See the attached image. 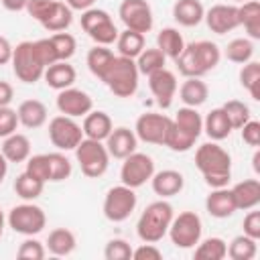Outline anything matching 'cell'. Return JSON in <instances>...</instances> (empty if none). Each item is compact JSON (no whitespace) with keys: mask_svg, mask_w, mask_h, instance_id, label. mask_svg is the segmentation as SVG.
<instances>
[{"mask_svg":"<svg viewBox=\"0 0 260 260\" xmlns=\"http://www.w3.org/2000/svg\"><path fill=\"white\" fill-rule=\"evenodd\" d=\"M221 51L211 41H195L185 45L181 55L175 59L177 69L185 77H203L219 65Z\"/></svg>","mask_w":260,"mask_h":260,"instance_id":"cell-2","label":"cell"},{"mask_svg":"<svg viewBox=\"0 0 260 260\" xmlns=\"http://www.w3.org/2000/svg\"><path fill=\"white\" fill-rule=\"evenodd\" d=\"M256 242L258 240H254V238H250L246 234L236 236L228 246V256L232 260H252L256 256V252H258V244Z\"/></svg>","mask_w":260,"mask_h":260,"instance_id":"cell-37","label":"cell"},{"mask_svg":"<svg viewBox=\"0 0 260 260\" xmlns=\"http://www.w3.org/2000/svg\"><path fill=\"white\" fill-rule=\"evenodd\" d=\"M207 95H209V87L205 81H201V77H187L179 87V98L189 108H197L205 104Z\"/></svg>","mask_w":260,"mask_h":260,"instance_id":"cell-27","label":"cell"},{"mask_svg":"<svg viewBox=\"0 0 260 260\" xmlns=\"http://www.w3.org/2000/svg\"><path fill=\"white\" fill-rule=\"evenodd\" d=\"M238 20L240 26L248 32V39H260V2L258 0H246L242 6H238Z\"/></svg>","mask_w":260,"mask_h":260,"instance_id":"cell-30","label":"cell"},{"mask_svg":"<svg viewBox=\"0 0 260 260\" xmlns=\"http://www.w3.org/2000/svg\"><path fill=\"white\" fill-rule=\"evenodd\" d=\"M91 108H93V100L83 89H77L71 85V87H65L57 93V110L63 116L79 118V116L89 114Z\"/></svg>","mask_w":260,"mask_h":260,"instance_id":"cell-16","label":"cell"},{"mask_svg":"<svg viewBox=\"0 0 260 260\" xmlns=\"http://www.w3.org/2000/svg\"><path fill=\"white\" fill-rule=\"evenodd\" d=\"M238 2H246V0H238Z\"/></svg>","mask_w":260,"mask_h":260,"instance_id":"cell-61","label":"cell"},{"mask_svg":"<svg viewBox=\"0 0 260 260\" xmlns=\"http://www.w3.org/2000/svg\"><path fill=\"white\" fill-rule=\"evenodd\" d=\"M49 138L59 150H75V146L83 140V130L73 118L61 114L49 122Z\"/></svg>","mask_w":260,"mask_h":260,"instance_id":"cell-14","label":"cell"},{"mask_svg":"<svg viewBox=\"0 0 260 260\" xmlns=\"http://www.w3.org/2000/svg\"><path fill=\"white\" fill-rule=\"evenodd\" d=\"M252 162H254V171H256V173H260V152H258V150L254 152V158H252Z\"/></svg>","mask_w":260,"mask_h":260,"instance_id":"cell-59","label":"cell"},{"mask_svg":"<svg viewBox=\"0 0 260 260\" xmlns=\"http://www.w3.org/2000/svg\"><path fill=\"white\" fill-rule=\"evenodd\" d=\"M77 246L75 234L67 228H55L47 238V248L55 256H69Z\"/></svg>","mask_w":260,"mask_h":260,"instance_id":"cell-32","label":"cell"},{"mask_svg":"<svg viewBox=\"0 0 260 260\" xmlns=\"http://www.w3.org/2000/svg\"><path fill=\"white\" fill-rule=\"evenodd\" d=\"M154 175V160L152 156L144 154V152H132L124 158L122 169H120V179L122 185L138 189L142 187L146 181H150V177Z\"/></svg>","mask_w":260,"mask_h":260,"instance_id":"cell-12","label":"cell"},{"mask_svg":"<svg viewBox=\"0 0 260 260\" xmlns=\"http://www.w3.org/2000/svg\"><path fill=\"white\" fill-rule=\"evenodd\" d=\"M4 223H6V217H4V213H2V209H0V238H2V234H4Z\"/></svg>","mask_w":260,"mask_h":260,"instance_id":"cell-60","label":"cell"},{"mask_svg":"<svg viewBox=\"0 0 260 260\" xmlns=\"http://www.w3.org/2000/svg\"><path fill=\"white\" fill-rule=\"evenodd\" d=\"M221 108H223V112L228 114L230 124H232L234 130H240V128L250 120V108H248L244 102H240V100H230V102H225Z\"/></svg>","mask_w":260,"mask_h":260,"instance_id":"cell-44","label":"cell"},{"mask_svg":"<svg viewBox=\"0 0 260 260\" xmlns=\"http://www.w3.org/2000/svg\"><path fill=\"white\" fill-rule=\"evenodd\" d=\"M53 47H55V53H57V59L59 61H69L73 55H75V49H77V43H75V37L69 35V32H55L49 37Z\"/></svg>","mask_w":260,"mask_h":260,"instance_id":"cell-43","label":"cell"},{"mask_svg":"<svg viewBox=\"0 0 260 260\" xmlns=\"http://www.w3.org/2000/svg\"><path fill=\"white\" fill-rule=\"evenodd\" d=\"M53 6H55V0H28L26 12H28L37 22L43 24V22L47 20L49 12L53 10Z\"/></svg>","mask_w":260,"mask_h":260,"instance_id":"cell-49","label":"cell"},{"mask_svg":"<svg viewBox=\"0 0 260 260\" xmlns=\"http://www.w3.org/2000/svg\"><path fill=\"white\" fill-rule=\"evenodd\" d=\"M16 256H18L20 260H43V258H45V246H43L39 240L28 238V240H24V242L18 246Z\"/></svg>","mask_w":260,"mask_h":260,"instance_id":"cell-47","label":"cell"},{"mask_svg":"<svg viewBox=\"0 0 260 260\" xmlns=\"http://www.w3.org/2000/svg\"><path fill=\"white\" fill-rule=\"evenodd\" d=\"M136 144H138V138H136L134 130H130L126 126L112 128V132L106 138L108 154L114 158H120V160H124L128 154H132L136 150Z\"/></svg>","mask_w":260,"mask_h":260,"instance_id":"cell-19","label":"cell"},{"mask_svg":"<svg viewBox=\"0 0 260 260\" xmlns=\"http://www.w3.org/2000/svg\"><path fill=\"white\" fill-rule=\"evenodd\" d=\"M18 122L24 126V128H41L45 122H47V106L39 100H24L18 110Z\"/></svg>","mask_w":260,"mask_h":260,"instance_id":"cell-28","label":"cell"},{"mask_svg":"<svg viewBox=\"0 0 260 260\" xmlns=\"http://www.w3.org/2000/svg\"><path fill=\"white\" fill-rule=\"evenodd\" d=\"M156 49L162 51V55L167 59H177L181 55V51L185 49V41H183V35L173 28V26H167L162 28L158 35H156Z\"/></svg>","mask_w":260,"mask_h":260,"instance_id":"cell-31","label":"cell"},{"mask_svg":"<svg viewBox=\"0 0 260 260\" xmlns=\"http://www.w3.org/2000/svg\"><path fill=\"white\" fill-rule=\"evenodd\" d=\"M148 87H150L152 95L156 98V104L162 110L171 108L173 98L177 93V77H175L173 71H169L167 67H162V69L150 73L148 75Z\"/></svg>","mask_w":260,"mask_h":260,"instance_id":"cell-17","label":"cell"},{"mask_svg":"<svg viewBox=\"0 0 260 260\" xmlns=\"http://www.w3.org/2000/svg\"><path fill=\"white\" fill-rule=\"evenodd\" d=\"M203 18H205L209 30L215 35H225L240 26L238 6H234V4H215L205 12Z\"/></svg>","mask_w":260,"mask_h":260,"instance_id":"cell-18","label":"cell"},{"mask_svg":"<svg viewBox=\"0 0 260 260\" xmlns=\"http://www.w3.org/2000/svg\"><path fill=\"white\" fill-rule=\"evenodd\" d=\"M35 45H37L39 57L43 59L45 67H49V65H53L55 61H59V59H57V53H55V47H53V43H51V39H39V41H35Z\"/></svg>","mask_w":260,"mask_h":260,"instance_id":"cell-51","label":"cell"},{"mask_svg":"<svg viewBox=\"0 0 260 260\" xmlns=\"http://www.w3.org/2000/svg\"><path fill=\"white\" fill-rule=\"evenodd\" d=\"M167 234L177 248H183V250L195 248L197 242L201 240V234H203L201 217L195 211H183L177 217H173Z\"/></svg>","mask_w":260,"mask_h":260,"instance_id":"cell-9","label":"cell"},{"mask_svg":"<svg viewBox=\"0 0 260 260\" xmlns=\"http://www.w3.org/2000/svg\"><path fill=\"white\" fill-rule=\"evenodd\" d=\"M93 2L95 0H65V4L71 8V10H87V8H91L93 6Z\"/></svg>","mask_w":260,"mask_h":260,"instance_id":"cell-57","label":"cell"},{"mask_svg":"<svg viewBox=\"0 0 260 260\" xmlns=\"http://www.w3.org/2000/svg\"><path fill=\"white\" fill-rule=\"evenodd\" d=\"M0 152L8 162H24L30 156V140L24 134L12 132L10 136L4 138Z\"/></svg>","mask_w":260,"mask_h":260,"instance_id":"cell-29","label":"cell"},{"mask_svg":"<svg viewBox=\"0 0 260 260\" xmlns=\"http://www.w3.org/2000/svg\"><path fill=\"white\" fill-rule=\"evenodd\" d=\"M118 16L126 28L136 32H148L152 28V8L146 0H122Z\"/></svg>","mask_w":260,"mask_h":260,"instance_id":"cell-15","label":"cell"},{"mask_svg":"<svg viewBox=\"0 0 260 260\" xmlns=\"http://www.w3.org/2000/svg\"><path fill=\"white\" fill-rule=\"evenodd\" d=\"M75 75H77L75 73V67L69 65L67 61H55L43 73L47 85L53 87V89H57V91H61L65 87H71L75 83Z\"/></svg>","mask_w":260,"mask_h":260,"instance_id":"cell-23","label":"cell"},{"mask_svg":"<svg viewBox=\"0 0 260 260\" xmlns=\"http://www.w3.org/2000/svg\"><path fill=\"white\" fill-rule=\"evenodd\" d=\"M114 59H116V55L108 49V47H104V45H95L93 49H89L87 51V69L98 77V79H104V75L108 73V69H110V65L114 63Z\"/></svg>","mask_w":260,"mask_h":260,"instance_id":"cell-33","label":"cell"},{"mask_svg":"<svg viewBox=\"0 0 260 260\" xmlns=\"http://www.w3.org/2000/svg\"><path fill=\"white\" fill-rule=\"evenodd\" d=\"M6 173H8V160H6V158H4V154L0 152V183L4 181Z\"/></svg>","mask_w":260,"mask_h":260,"instance_id":"cell-58","label":"cell"},{"mask_svg":"<svg viewBox=\"0 0 260 260\" xmlns=\"http://www.w3.org/2000/svg\"><path fill=\"white\" fill-rule=\"evenodd\" d=\"M81 28L87 32V37L95 45H112L118 39V28L112 20V16L102 8H87L81 12Z\"/></svg>","mask_w":260,"mask_h":260,"instance_id":"cell-8","label":"cell"},{"mask_svg":"<svg viewBox=\"0 0 260 260\" xmlns=\"http://www.w3.org/2000/svg\"><path fill=\"white\" fill-rule=\"evenodd\" d=\"M6 221L16 234L35 236V234L43 232V228L47 225V215L35 203H20L8 211Z\"/></svg>","mask_w":260,"mask_h":260,"instance_id":"cell-10","label":"cell"},{"mask_svg":"<svg viewBox=\"0 0 260 260\" xmlns=\"http://www.w3.org/2000/svg\"><path fill=\"white\" fill-rule=\"evenodd\" d=\"M132 258L134 260H160L162 258V252L154 246V244H140L136 250H132Z\"/></svg>","mask_w":260,"mask_h":260,"instance_id":"cell-52","label":"cell"},{"mask_svg":"<svg viewBox=\"0 0 260 260\" xmlns=\"http://www.w3.org/2000/svg\"><path fill=\"white\" fill-rule=\"evenodd\" d=\"M136 203L138 199L132 187H126V185L112 187L104 197V215L106 219L120 223L132 215V211L136 209Z\"/></svg>","mask_w":260,"mask_h":260,"instance_id":"cell-11","label":"cell"},{"mask_svg":"<svg viewBox=\"0 0 260 260\" xmlns=\"http://www.w3.org/2000/svg\"><path fill=\"white\" fill-rule=\"evenodd\" d=\"M0 2H2V6H4L6 10H10V12L26 10V4H28V0H0Z\"/></svg>","mask_w":260,"mask_h":260,"instance_id":"cell-56","label":"cell"},{"mask_svg":"<svg viewBox=\"0 0 260 260\" xmlns=\"http://www.w3.org/2000/svg\"><path fill=\"white\" fill-rule=\"evenodd\" d=\"M116 47L120 51L122 57H128V59H136L142 49H144V35L142 32H136V30H122L118 32V39H116Z\"/></svg>","mask_w":260,"mask_h":260,"instance_id":"cell-34","label":"cell"},{"mask_svg":"<svg viewBox=\"0 0 260 260\" xmlns=\"http://www.w3.org/2000/svg\"><path fill=\"white\" fill-rule=\"evenodd\" d=\"M104 258L106 260H130L132 258V248L126 240L114 238L106 244L104 248Z\"/></svg>","mask_w":260,"mask_h":260,"instance_id":"cell-45","label":"cell"},{"mask_svg":"<svg viewBox=\"0 0 260 260\" xmlns=\"http://www.w3.org/2000/svg\"><path fill=\"white\" fill-rule=\"evenodd\" d=\"M150 185H152V191L167 199V197H173V195H179L183 191V185H185V179L179 171H173V169H165V171H158L150 177Z\"/></svg>","mask_w":260,"mask_h":260,"instance_id":"cell-20","label":"cell"},{"mask_svg":"<svg viewBox=\"0 0 260 260\" xmlns=\"http://www.w3.org/2000/svg\"><path fill=\"white\" fill-rule=\"evenodd\" d=\"M240 130H242V140H244L248 146H254V148H256V146L260 144V122H258V120H252V118H250Z\"/></svg>","mask_w":260,"mask_h":260,"instance_id":"cell-50","label":"cell"},{"mask_svg":"<svg viewBox=\"0 0 260 260\" xmlns=\"http://www.w3.org/2000/svg\"><path fill=\"white\" fill-rule=\"evenodd\" d=\"M201 132H203V118H201V114L197 112V108L185 106L173 118L165 146H169L175 152H187L195 144V140L201 136Z\"/></svg>","mask_w":260,"mask_h":260,"instance_id":"cell-3","label":"cell"},{"mask_svg":"<svg viewBox=\"0 0 260 260\" xmlns=\"http://www.w3.org/2000/svg\"><path fill=\"white\" fill-rule=\"evenodd\" d=\"M173 118L165 116V114H154V112H146L142 116H138L136 126H134V134L138 140L148 142V144H162L167 142V134L171 128Z\"/></svg>","mask_w":260,"mask_h":260,"instance_id":"cell-13","label":"cell"},{"mask_svg":"<svg viewBox=\"0 0 260 260\" xmlns=\"http://www.w3.org/2000/svg\"><path fill=\"white\" fill-rule=\"evenodd\" d=\"M26 173L37 177L39 181L47 183L49 181V158L47 154H35L26 158Z\"/></svg>","mask_w":260,"mask_h":260,"instance_id":"cell-46","label":"cell"},{"mask_svg":"<svg viewBox=\"0 0 260 260\" xmlns=\"http://www.w3.org/2000/svg\"><path fill=\"white\" fill-rule=\"evenodd\" d=\"M232 130H234V128H232L230 118H228V114L223 112V108H213V110L205 116V120H203V132H205L213 142L228 138V136L232 134Z\"/></svg>","mask_w":260,"mask_h":260,"instance_id":"cell-25","label":"cell"},{"mask_svg":"<svg viewBox=\"0 0 260 260\" xmlns=\"http://www.w3.org/2000/svg\"><path fill=\"white\" fill-rule=\"evenodd\" d=\"M232 195L236 201V209H254L260 203V181L244 179L232 187Z\"/></svg>","mask_w":260,"mask_h":260,"instance_id":"cell-24","label":"cell"},{"mask_svg":"<svg viewBox=\"0 0 260 260\" xmlns=\"http://www.w3.org/2000/svg\"><path fill=\"white\" fill-rule=\"evenodd\" d=\"M173 217H175V213H173V205L169 201H165V199L152 201L150 205H146V209L138 217V223H136L138 238L148 244L160 242L167 236Z\"/></svg>","mask_w":260,"mask_h":260,"instance_id":"cell-4","label":"cell"},{"mask_svg":"<svg viewBox=\"0 0 260 260\" xmlns=\"http://www.w3.org/2000/svg\"><path fill=\"white\" fill-rule=\"evenodd\" d=\"M225 57H228V61L238 63V65H244V63L252 61V57H254V43H252V39L244 37V39L230 41L228 47H225Z\"/></svg>","mask_w":260,"mask_h":260,"instance_id":"cell-39","label":"cell"},{"mask_svg":"<svg viewBox=\"0 0 260 260\" xmlns=\"http://www.w3.org/2000/svg\"><path fill=\"white\" fill-rule=\"evenodd\" d=\"M71 20H73V10L65 2L55 0L53 10L49 12L47 20L43 22V28H47L51 32H61V30H65L71 24Z\"/></svg>","mask_w":260,"mask_h":260,"instance_id":"cell-35","label":"cell"},{"mask_svg":"<svg viewBox=\"0 0 260 260\" xmlns=\"http://www.w3.org/2000/svg\"><path fill=\"white\" fill-rule=\"evenodd\" d=\"M49 158V181H65L71 175V162L65 154L61 152H47Z\"/></svg>","mask_w":260,"mask_h":260,"instance_id":"cell-42","label":"cell"},{"mask_svg":"<svg viewBox=\"0 0 260 260\" xmlns=\"http://www.w3.org/2000/svg\"><path fill=\"white\" fill-rule=\"evenodd\" d=\"M205 16V8L199 0H177L173 6V18L181 26H197Z\"/></svg>","mask_w":260,"mask_h":260,"instance_id":"cell-26","label":"cell"},{"mask_svg":"<svg viewBox=\"0 0 260 260\" xmlns=\"http://www.w3.org/2000/svg\"><path fill=\"white\" fill-rule=\"evenodd\" d=\"M114 124H112V118L102 112V110H95V112H89L83 116V124H81V130H83V138H91V140H106L108 134L112 132Z\"/></svg>","mask_w":260,"mask_h":260,"instance_id":"cell-22","label":"cell"},{"mask_svg":"<svg viewBox=\"0 0 260 260\" xmlns=\"http://www.w3.org/2000/svg\"><path fill=\"white\" fill-rule=\"evenodd\" d=\"M12 71L22 83H37L45 73V63L39 57L35 41H22L12 51Z\"/></svg>","mask_w":260,"mask_h":260,"instance_id":"cell-6","label":"cell"},{"mask_svg":"<svg viewBox=\"0 0 260 260\" xmlns=\"http://www.w3.org/2000/svg\"><path fill=\"white\" fill-rule=\"evenodd\" d=\"M138 67L134 59L122 57L118 55L114 59V63L110 65L108 73L104 75V83L108 85V89L118 95V98H132L138 89Z\"/></svg>","mask_w":260,"mask_h":260,"instance_id":"cell-5","label":"cell"},{"mask_svg":"<svg viewBox=\"0 0 260 260\" xmlns=\"http://www.w3.org/2000/svg\"><path fill=\"white\" fill-rule=\"evenodd\" d=\"M165 63H167V57L162 55L160 49H142V53L136 57L138 73H144V75H150V73L162 69Z\"/></svg>","mask_w":260,"mask_h":260,"instance_id":"cell-41","label":"cell"},{"mask_svg":"<svg viewBox=\"0 0 260 260\" xmlns=\"http://www.w3.org/2000/svg\"><path fill=\"white\" fill-rule=\"evenodd\" d=\"M205 209L211 217H217V219H225L230 215H234L236 211V201H234V195H232V189L228 187H217L213 189L207 199H205Z\"/></svg>","mask_w":260,"mask_h":260,"instance_id":"cell-21","label":"cell"},{"mask_svg":"<svg viewBox=\"0 0 260 260\" xmlns=\"http://www.w3.org/2000/svg\"><path fill=\"white\" fill-rule=\"evenodd\" d=\"M43 187H45V183L39 181V179L32 177V175H28L26 171L20 173V175L16 177V181H14V193H16L20 199H24V201L37 199V197L43 193Z\"/></svg>","mask_w":260,"mask_h":260,"instance_id":"cell-38","label":"cell"},{"mask_svg":"<svg viewBox=\"0 0 260 260\" xmlns=\"http://www.w3.org/2000/svg\"><path fill=\"white\" fill-rule=\"evenodd\" d=\"M75 158L81 167V173L89 179L102 177L110 165V154L106 144L102 140H91V138H83L75 146Z\"/></svg>","mask_w":260,"mask_h":260,"instance_id":"cell-7","label":"cell"},{"mask_svg":"<svg viewBox=\"0 0 260 260\" xmlns=\"http://www.w3.org/2000/svg\"><path fill=\"white\" fill-rule=\"evenodd\" d=\"M228 256V244L221 238L199 240L195 248V260H221Z\"/></svg>","mask_w":260,"mask_h":260,"instance_id":"cell-36","label":"cell"},{"mask_svg":"<svg viewBox=\"0 0 260 260\" xmlns=\"http://www.w3.org/2000/svg\"><path fill=\"white\" fill-rule=\"evenodd\" d=\"M240 83L244 89L250 91L252 100H260V63L258 61H248L240 69Z\"/></svg>","mask_w":260,"mask_h":260,"instance_id":"cell-40","label":"cell"},{"mask_svg":"<svg viewBox=\"0 0 260 260\" xmlns=\"http://www.w3.org/2000/svg\"><path fill=\"white\" fill-rule=\"evenodd\" d=\"M12 51H14V47L10 45V41L0 35V65H6L12 61Z\"/></svg>","mask_w":260,"mask_h":260,"instance_id":"cell-54","label":"cell"},{"mask_svg":"<svg viewBox=\"0 0 260 260\" xmlns=\"http://www.w3.org/2000/svg\"><path fill=\"white\" fill-rule=\"evenodd\" d=\"M18 124H20V122H18L16 110H12V108H8V106L0 108V138H6V136H10L12 132H16V126H18Z\"/></svg>","mask_w":260,"mask_h":260,"instance_id":"cell-48","label":"cell"},{"mask_svg":"<svg viewBox=\"0 0 260 260\" xmlns=\"http://www.w3.org/2000/svg\"><path fill=\"white\" fill-rule=\"evenodd\" d=\"M195 167L213 189L225 187L232 179V156L217 142H205L195 152Z\"/></svg>","mask_w":260,"mask_h":260,"instance_id":"cell-1","label":"cell"},{"mask_svg":"<svg viewBox=\"0 0 260 260\" xmlns=\"http://www.w3.org/2000/svg\"><path fill=\"white\" fill-rule=\"evenodd\" d=\"M12 98H14L12 85H10L8 81H0V108L8 106V104L12 102Z\"/></svg>","mask_w":260,"mask_h":260,"instance_id":"cell-55","label":"cell"},{"mask_svg":"<svg viewBox=\"0 0 260 260\" xmlns=\"http://www.w3.org/2000/svg\"><path fill=\"white\" fill-rule=\"evenodd\" d=\"M244 234L258 240L260 238V211H250L246 217H244Z\"/></svg>","mask_w":260,"mask_h":260,"instance_id":"cell-53","label":"cell"}]
</instances>
